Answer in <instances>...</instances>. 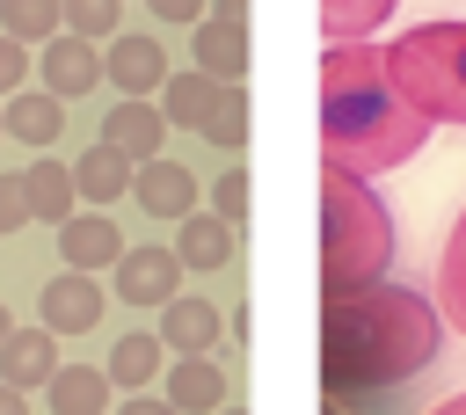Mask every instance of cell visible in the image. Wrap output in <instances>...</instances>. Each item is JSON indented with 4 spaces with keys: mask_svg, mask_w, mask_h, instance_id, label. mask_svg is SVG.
Returning a JSON list of instances; mask_svg holds the SVG:
<instances>
[{
    "mask_svg": "<svg viewBox=\"0 0 466 415\" xmlns=\"http://www.w3.org/2000/svg\"><path fill=\"white\" fill-rule=\"evenodd\" d=\"M393 269V211L371 182L320 167V299H350L386 284Z\"/></svg>",
    "mask_w": 466,
    "mask_h": 415,
    "instance_id": "obj_3",
    "label": "cell"
},
{
    "mask_svg": "<svg viewBox=\"0 0 466 415\" xmlns=\"http://www.w3.org/2000/svg\"><path fill=\"white\" fill-rule=\"evenodd\" d=\"M73 197H87V211L131 197V160H124L116 146H87V153L73 160Z\"/></svg>",
    "mask_w": 466,
    "mask_h": 415,
    "instance_id": "obj_18",
    "label": "cell"
},
{
    "mask_svg": "<svg viewBox=\"0 0 466 415\" xmlns=\"http://www.w3.org/2000/svg\"><path fill=\"white\" fill-rule=\"evenodd\" d=\"M15 87H29V51H22L15 36H0V102H7Z\"/></svg>",
    "mask_w": 466,
    "mask_h": 415,
    "instance_id": "obj_30",
    "label": "cell"
},
{
    "mask_svg": "<svg viewBox=\"0 0 466 415\" xmlns=\"http://www.w3.org/2000/svg\"><path fill=\"white\" fill-rule=\"evenodd\" d=\"M22 189H29V218L66 226V218L80 211V197H73V167H66V160H29V167H22Z\"/></svg>",
    "mask_w": 466,
    "mask_h": 415,
    "instance_id": "obj_19",
    "label": "cell"
},
{
    "mask_svg": "<svg viewBox=\"0 0 466 415\" xmlns=\"http://www.w3.org/2000/svg\"><path fill=\"white\" fill-rule=\"evenodd\" d=\"M116 7L124 0H58V22H66V36L95 44V36H116Z\"/></svg>",
    "mask_w": 466,
    "mask_h": 415,
    "instance_id": "obj_27",
    "label": "cell"
},
{
    "mask_svg": "<svg viewBox=\"0 0 466 415\" xmlns=\"http://www.w3.org/2000/svg\"><path fill=\"white\" fill-rule=\"evenodd\" d=\"M58 124H66V102H58V95H44V87H15V95H7V109H0V131H7V138H22L29 153H44V146L58 138Z\"/></svg>",
    "mask_w": 466,
    "mask_h": 415,
    "instance_id": "obj_15",
    "label": "cell"
},
{
    "mask_svg": "<svg viewBox=\"0 0 466 415\" xmlns=\"http://www.w3.org/2000/svg\"><path fill=\"white\" fill-rule=\"evenodd\" d=\"M189 51H197V73H211L218 87H240L248 80V29H226V22H197V36H189Z\"/></svg>",
    "mask_w": 466,
    "mask_h": 415,
    "instance_id": "obj_16",
    "label": "cell"
},
{
    "mask_svg": "<svg viewBox=\"0 0 466 415\" xmlns=\"http://www.w3.org/2000/svg\"><path fill=\"white\" fill-rule=\"evenodd\" d=\"M430 415H466V393H451V400H437Z\"/></svg>",
    "mask_w": 466,
    "mask_h": 415,
    "instance_id": "obj_35",
    "label": "cell"
},
{
    "mask_svg": "<svg viewBox=\"0 0 466 415\" xmlns=\"http://www.w3.org/2000/svg\"><path fill=\"white\" fill-rule=\"evenodd\" d=\"M444 320L408 284H371L350 299H320V386L328 400L364 386H400L437 364Z\"/></svg>",
    "mask_w": 466,
    "mask_h": 415,
    "instance_id": "obj_2",
    "label": "cell"
},
{
    "mask_svg": "<svg viewBox=\"0 0 466 415\" xmlns=\"http://www.w3.org/2000/svg\"><path fill=\"white\" fill-rule=\"evenodd\" d=\"M0 138H7V131H0Z\"/></svg>",
    "mask_w": 466,
    "mask_h": 415,
    "instance_id": "obj_39",
    "label": "cell"
},
{
    "mask_svg": "<svg viewBox=\"0 0 466 415\" xmlns=\"http://www.w3.org/2000/svg\"><path fill=\"white\" fill-rule=\"evenodd\" d=\"M0 415H29V393H15V386H0Z\"/></svg>",
    "mask_w": 466,
    "mask_h": 415,
    "instance_id": "obj_34",
    "label": "cell"
},
{
    "mask_svg": "<svg viewBox=\"0 0 466 415\" xmlns=\"http://www.w3.org/2000/svg\"><path fill=\"white\" fill-rule=\"evenodd\" d=\"M95 320H102V284L80 277V269H58V277L44 284V299H36V328H51V335H87Z\"/></svg>",
    "mask_w": 466,
    "mask_h": 415,
    "instance_id": "obj_7",
    "label": "cell"
},
{
    "mask_svg": "<svg viewBox=\"0 0 466 415\" xmlns=\"http://www.w3.org/2000/svg\"><path fill=\"white\" fill-rule=\"evenodd\" d=\"M386 73L430 124H466V15L393 36L386 44Z\"/></svg>",
    "mask_w": 466,
    "mask_h": 415,
    "instance_id": "obj_4",
    "label": "cell"
},
{
    "mask_svg": "<svg viewBox=\"0 0 466 415\" xmlns=\"http://www.w3.org/2000/svg\"><path fill=\"white\" fill-rule=\"evenodd\" d=\"M0 36H15L22 51H29V36H66V22H58V0H0Z\"/></svg>",
    "mask_w": 466,
    "mask_h": 415,
    "instance_id": "obj_25",
    "label": "cell"
},
{
    "mask_svg": "<svg viewBox=\"0 0 466 415\" xmlns=\"http://www.w3.org/2000/svg\"><path fill=\"white\" fill-rule=\"evenodd\" d=\"M51 371H58V335L51 328H7V342H0V386L29 393V386H51Z\"/></svg>",
    "mask_w": 466,
    "mask_h": 415,
    "instance_id": "obj_12",
    "label": "cell"
},
{
    "mask_svg": "<svg viewBox=\"0 0 466 415\" xmlns=\"http://www.w3.org/2000/svg\"><path fill=\"white\" fill-rule=\"evenodd\" d=\"M233 248H240V233H233L226 218H211V211H189V218H182V240H175L182 269H226Z\"/></svg>",
    "mask_w": 466,
    "mask_h": 415,
    "instance_id": "obj_20",
    "label": "cell"
},
{
    "mask_svg": "<svg viewBox=\"0 0 466 415\" xmlns=\"http://www.w3.org/2000/svg\"><path fill=\"white\" fill-rule=\"evenodd\" d=\"M218 95H226V87H218L211 73H197V66H189V73H167V80H160V116L182 124V131H204L211 109H218Z\"/></svg>",
    "mask_w": 466,
    "mask_h": 415,
    "instance_id": "obj_17",
    "label": "cell"
},
{
    "mask_svg": "<svg viewBox=\"0 0 466 415\" xmlns=\"http://www.w3.org/2000/svg\"><path fill=\"white\" fill-rule=\"evenodd\" d=\"M29 226V189L22 175H0V233H22Z\"/></svg>",
    "mask_w": 466,
    "mask_h": 415,
    "instance_id": "obj_29",
    "label": "cell"
},
{
    "mask_svg": "<svg viewBox=\"0 0 466 415\" xmlns=\"http://www.w3.org/2000/svg\"><path fill=\"white\" fill-rule=\"evenodd\" d=\"M160 371H167V349H160V335H124V342L109 349V386H124V393H146Z\"/></svg>",
    "mask_w": 466,
    "mask_h": 415,
    "instance_id": "obj_22",
    "label": "cell"
},
{
    "mask_svg": "<svg viewBox=\"0 0 466 415\" xmlns=\"http://www.w3.org/2000/svg\"><path fill=\"white\" fill-rule=\"evenodd\" d=\"M7 328H15V313H7V306H0V342H7Z\"/></svg>",
    "mask_w": 466,
    "mask_h": 415,
    "instance_id": "obj_36",
    "label": "cell"
},
{
    "mask_svg": "<svg viewBox=\"0 0 466 415\" xmlns=\"http://www.w3.org/2000/svg\"><path fill=\"white\" fill-rule=\"evenodd\" d=\"M211 218H226V226L240 233V218H248V167H226V175L211 182Z\"/></svg>",
    "mask_w": 466,
    "mask_h": 415,
    "instance_id": "obj_28",
    "label": "cell"
},
{
    "mask_svg": "<svg viewBox=\"0 0 466 415\" xmlns=\"http://www.w3.org/2000/svg\"><path fill=\"white\" fill-rule=\"evenodd\" d=\"M437 320L466 335V211H459V226L444 240V262H437Z\"/></svg>",
    "mask_w": 466,
    "mask_h": 415,
    "instance_id": "obj_24",
    "label": "cell"
},
{
    "mask_svg": "<svg viewBox=\"0 0 466 415\" xmlns=\"http://www.w3.org/2000/svg\"><path fill=\"white\" fill-rule=\"evenodd\" d=\"M160 22H204V0H146Z\"/></svg>",
    "mask_w": 466,
    "mask_h": 415,
    "instance_id": "obj_31",
    "label": "cell"
},
{
    "mask_svg": "<svg viewBox=\"0 0 466 415\" xmlns=\"http://www.w3.org/2000/svg\"><path fill=\"white\" fill-rule=\"evenodd\" d=\"M116 415H175V408H167V400H160V393H131V400H124V408H116Z\"/></svg>",
    "mask_w": 466,
    "mask_h": 415,
    "instance_id": "obj_33",
    "label": "cell"
},
{
    "mask_svg": "<svg viewBox=\"0 0 466 415\" xmlns=\"http://www.w3.org/2000/svg\"><path fill=\"white\" fill-rule=\"evenodd\" d=\"M182 255L175 248H124V262H116V299H131V306H167V299H182Z\"/></svg>",
    "mask_w": 466,
    "mask_h": 415,
    "instance_id": "obj_6",
    "label": "cell"
},
{
    "mask_svg": "<svg viewBox=\"0 0 466 415\" xmlns=\"http://www.w3.org/2000/svg\"><path fill=\"white\" fill-rule=\"evenodd\" d=\"M320 415H342V408H335V400H320Z\"/></svg>",
    "mask_w": 466,
    "mask_h": 415,
    "instance_id": "obj_37",
    "label": "cell"
},
{
    "mask_svg": "<svg viewBox=\"0 0 466 415\" xmlns=\"http://www.w3.org/2000/svg\"><path fill=\"white\" fill-rule=\"evenodd\" d=\"M58 262L80 269V277L124 262V233H116V218H109V211H73V218L58 226Z\"/></svg>",
    "mask_w": 466,
    "mask_h": 415,
    "instance_id": "obj_8",
    "label": "cell"
},
{
    "mask_svg": "<svg viewBox=\"0 0 466 415\" xmlns=\"http://www.w3.org/2000/svg\"><path fill=\"white\" fill-rule=\"evenodd\" d=\"M160 138H167V116H160V102H109V116H102V146H116L131 167L138 160H160Z\"/></svg>",
    "mask_w": 466,
    "mask_h": 415,
    "instance_id": "obj_10",
    "label": "cell"
},
{
    "mask_svg": "<svg viewBox=\"0 0 466 415\" xmlns=\"http://www.w3.org/2000/svg\"><path fill=\"white\" fill-rule=\"evenodd\" d=\"M131 204H146L153 218H189L197 211V175L182 160H138L131 167Z\"/></svg>",
    "mask_w": 466,
    "mask_h": 415,
    "instance_id": "obj_11",
    "label": "cell"
},
{
    "mask_svg": "<svg viewBox=\"0 0 466 415\" xmlns=\"http://www.w3.org/2000/svg\"><path fill=\"white\" fill-rule=\"evenodd\" d=\"M211 22H226V29H248V0H211Z\"/></svg>",
    "mask_w": 466,
    "mask_h": 415,
    "instance_id": "obj_32",
    "label": "cell"
},
{
    "mask_svg": "<svg viewBox=\"0 0 466 415\" xmlns=\"http://www.w3.org/2000/svg\"><path fill=\"white\" fill-rule=\"evenodd\" d=\"M218 415H240V408H233V400H226V408H218Z\"/></svg>",
    "mask_w": 466,
    "mask_h": 415,
    "instance_id": "obj_38",
    "label": "cell"
},
{
    "mask_svg": "<svg viewBox=\"0 0 466 415\" xmlns=\"http://www.w3.org/2000/svg\"><path fill=\"white\" fill-rule=\"evenodd\" d=\"M430 131L437 124L393 87L379 44H328L320 51V167L379 182L400 160H415Z\"/></svg>",
    "mask_w": 466,
    "mask_h": 415,
    "instance_id": "obj_1",
    "label": "cell"
},
{
    "mask_svg": "<svg viewBox=\"0 0 466 415\" xmlns=\"http://www.w3.org/2000/svg\"><path fill=\"white\" fill-rule=\"evenodd\" d=\"M393 7L400 0H320V36L328 44H364V36H379V22Z\"/></svg>",
    "mask_w": 466,
    "mask_h": 415,
    "instance_id": "obj_23",
    "label": "cell"
},
{
    "mask_svg": "<svg viewBox=\"0 0 466 415\" xmlns=\"http://www.w3.org/2000/svg\"><path fill=\"white\" fill-rule=\"evenodd\" d=\"M44 393H51V408H58V415H102V408L116 400L109 371H95V364H58Z\"/></svg>",
    "mask_w": 466,
    "mask_h": 415,
    "instance_id": "obj_21",
    "label": "cell"
},
{
    "mask_svg": "<svg viewBox=\"0 0 466 415\" xmlns=\"http://www.w3.org/2000/svg\"><path fill=\"white\" fill-rule=\"evenodd\" d=\"M226 335V320H218V306L211 299H167L160 306V349H182V357H211V342Z\"/></svg>",
    "mask_w": 466,
    "mask_h": 415,
    "instance_id": "obj_13",
    "label": "cell"
},
{
    "mask_svg": "<svg viewBox=\"0 0 466 415\" xmlns=\"http://www.w3.org/2000/svg\"><path fill=\"white\" fill-rule=\"evenodd\" d=\"M87 87H102V51L80 44V36H51V44H44V95L73 102V95H87Z\"/></svg>",
    "mask_w": 466,
    "mask_h": 415,
    "instance_id": "obj_14",
    "label": "cell"
},
{
    "mask_svg": "<svg viewBox=\"0 0 466 415\" xmlns=\"http://www.w3.org/2000/svg\"><path fill=\"white\" fill-rule=\"evenodd\" d=\"M102 80H116V95L124 102H146V95H160V80H167V51H160V36H109V51H102Z\"/></svg>",
    "mask_w": 466,
    "mask_h": 415,
    "instance_id": "obj_5",
    "label": "cell"
},
{
    "mask_svg": "<svg viewBox=\"0 0 466 415\" xmlns=\"http://www.w3.org/2000/svg\"><path fill=\"white\" fill-rule=\"evenodd\" d=\"M160 386H167L160 400H167L175 415H218V408L233 400V379H226L211 357H175V364L160 371Z\"/></svg>",
    "mask_w": 466,
    "mask_h": 415,
    "instance_id": "obj_9",
    "label": "cell"
},
{
    "mask_svg": "<svg viewBox=\"0 0 466 415\" xmlns=\"http://www.w3.org/2000/svg\"><path fill=\"white\" fill-rule=\"evenodd\" d=\"M204 138H211L218 153H240V146H248V87H226V95H218V109H211Z\"/></svg>",
    "mask_w": 466,
    "mask_h": 415,
    "instance_id": "obj_26",
    "label": "cell"
}]
</instances>
